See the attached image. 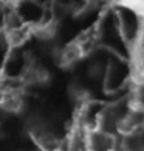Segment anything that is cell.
<instances>
[{
  "label": "cell",
  "mask_w": 144,
  "mask_h": 151,
  "mask_svg": "<svg viewBox=\"0 0 144 151\" xmlns=\"http://www.w3.org/2000/svg\"><path fill=\"white\" fill-rule=\"evenodd\" d=\"M90 50V47L82 41V39L76 37L73 41H70L68 44H65L64 48L59 53V65L62 69H71L77 63H81L82 59L87 56V52Z\"/></svg>",
  "instance_id": "6da1fadb"
},
{
  "label": "cell",
  "mask_w": 144,
  "mask_h": 151,
  "mask_svg": "<svg viewBox=\"0 0 144 151\" xmlns=\"http://www.w3.org/2000/svg\"><path fill=\"white\" fill-rule=\"evenodd\" d=\"M116 131L123 137L138 136L144 131V114L138 111L129 109L126 114H123L116 120Z\"/></svg>",
  "instance_id": "3957f363"
},
{
  "label": "cell",
  "mask_w": 144,
  "mask_h": 151,
  "mask_svg": "<svg viewBox=\"0 0 144 151\" xmlns=\"http://www.w3.org/2000/svg\"><path fill=\"white\" fill-rule=\"evenodd\" d=\"M25 109V97L19 87H0V111L5 114L19 115Z\"/></svg>",
  "instance_id": "7a4b0ae2"
},
{
  "label": "cell",
  "mask_w": 144,
  "mask_h": 151,
  "mask_svg": "<svg viewBox=\"0 0 144 151\" xmlns=\"http://www.w3.org/2000/svg\"><path fill=\"white\" fill-rule=\"evenodd\" d=\"M116 6L126 8L140 17H144V0H118Z\"/></svg>",
  "instance_id": "277c9868"
}]
</instances>
